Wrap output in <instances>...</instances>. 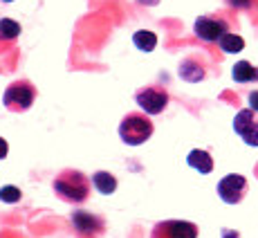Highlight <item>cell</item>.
<instances>
[{
	"label": "cell",
	"mask_w": 258,
	"mask_h": 238,
	"mask_svg": "<svg viewBox=\"0 0 258 238\" xmlns=\"http://www.w3.org/2000/svg\"><path fill=\"white\" fill-rule=\"evenodd\" d=\"M54 193H56L61 200L79 205V202H86L90 196V180L83 175L81 171H74V168H66L54 177Z\"/></svg>",
	"instance_id": "6da1fadb"
},
{
	"label": "cell",
	"mask_w": 258,
	"mask_h": 238,
	"mask_svg": "<svg viewBox=\"0 0 258 238\" xmlns=\"http://www.w3.org/2000/svg\"><path fill=\"white\" fill-rule=\"evenodd\" d=\"M153 135V122L142 112H131L119 124V137L128 146H140Z\"/></svg>",
	"instance_id": "7a4b0ae2"
},
{
	"label": "cell",
	"mask_w": 258,
	"mask_h": 238,
	"mask_svg": "<svg viewBox=\"0 0 258 238\" xmlns=\"http://www.w3.org/2000/svg\"><path fill=\"white\" fill-rule=\"evenodd\" d=\"M34 99H36V88L29 81H14L12 86L5 90L3 103L7 110L12 112H23L27 108H32Z\"/></svg>",
	"instance_id": "3957f363"
},
{
	"label": "cell",
	"mask_w": 258,
	"mask_h": 238,
	"mask_svg": "<svg viewBox=\"0 0 258 238\" xmlns=\"http://www.w3.org/2000/svg\"><path fill=\"white\" fill-rule=\"evenodd\" d=\"M135 101L140 103V108L144 112H148V115H160L168 106V92L162 86H146L142 90H137Z\"/></svg>",
	"instance_id": "277c9868"
},
{
	"label": "cell",
	"mask_w": 258,
	"mask_h": 238,
	"mask_svg": "<svg viewBox=\"0 0 258 238\" xmlns=\"http://www.w3.org/2000/svg\"><path fill=\"white\" fill-rule=\"evenodd\" d=\"M151 238H198V227L186 220H162L153 227Z\"/></svg>",
	"instance_id": "5b68a950"
},
{
	"label": "cell",
	"mask_w": 258,
	"mask_h": 238,
	"mask_svg": "<svg viewBox=\"0 0 258 238\" xmlns=\"http://www.w3.org/2000/svg\"><path fill=\"white\" fill-rule=\"evenodd\" d=\"M247 193V180L238 173H231V175H225L220 182H218V196L222 198V202L227 205H238V202L245 198Z\"/></svg>",
	"instance_id": "8992f818"
},
{
	"label": "cell",
	"mask_w": 258,
	"mask_h": 238,
	"mask_svg": "<svg viewBox=\"0 0 258 238\" xmlns=\"http://www.w3.org/2000/svg\"><path fill=\"white\" fill-rule=\"evenodd\" d=\"M196 36L205 43H218L222 36L227 34L229 25L222 18H216V16H200L196 21Z\"/></svg>",
	"instance_id": "52a82bcc"
},
{
	"label": "cell",
	"mask_w": 258,
	"mask_h": 238,
	"mask_svg": "<svg viewBox=\"0 0 258 238\" xmlns=\"http://www.w3.org/2000/svg\"><path fill=\"white\" fill-rule=\"evenodd\" d=\"M234 131L245 140V144L249 146H258V122L254 119V112L247 108V110H240L234 119Z\"/></svg>",
	"instance_id": "ba28073f"
},
{
	"label": "cell",
	"mask_w": 258,
	"mask_h": 238,
	"mask_svg": "<svg viewBox=\"0 0 258 238\" xmlns=\"http://www.w3.org/2000/svg\"><path fill=\"white\" fill-rule=\"evenodd\" d=\"M72 225L77 227V231L83 236H94V234H99V231H103V220L88 214V211H74Z\"/></svg>",
	"instance_id": "9c48e42d"
},
{
	"label": "cell",
	"mask_w": 258,
	"mask_h": 238,
	"mask_svg": "<svg viewBox=\"0 0 258 238\" xmlns=\"http://www.w3.org/2000/svg\"><path fill=\"white\" fill-rule=\"evenodd\" d=\"M186 162H188V166H193L198 173H202V175L213 171V157L207 151H202V148H193L186 155Z\"/></svg>",
	"instance_id": "30bf717a"
},
{
	"label": "cell",
	"mask_w": 258,
	"mask_h": 238,
	"mask_svg": "<svg viewBox=\"0 0 258 238\" xmlns=\"http://www.w3.org/2000/svg\"><path fill=\"white\" fill-rule=\"evenodd\" d=\"M180 77L188 83H198L205 79V66H200L198 58H184L180 66Z\"/></svg>",
	"instance_id": "8fae6325"
},
{
	"label": "cell",
	"mask_w": 258,
	"mask_h": 238,
	"mask_svg": "<svg viewBox=\"0 0 258 238\" xmlns=\"http://www.w3.org/2000/svg\"><path fill=\"white\" fill-rule=\"evenodd\" d=\"M231 77H234L236 83H251L258 81V68H254L249 61H238L231 70Z\"/></svg>",
	"instance_id": "7c38bea8"
},
{
	"label": "cell",
	"mask_w": 258,
	"mask_h": 238,
	"mask_svg": "<svg viewBox=\"0 0 258 238\" xmlns=\"http://www.w3.org/2000/svg\"><path fill=\"white\" fill-rule=\"evenodd\" d=\"M92 185L97 187V191H101L103 196H110V193H115L117 189V180H115V175L112 173H108V171H97L92 175Z\"/></svg>",
	"instance_id": "4fadbf2b"
},
{
	"label": "cell",
	"mask_w": 258,
	"mask_h": 238,
	"mask_svg": "<svg viewBox=\"0 0 258 238\" xmlns=\"http://www.w3.org/2000/svg\"><path fill=\"white\" fill-rule=\"evenodd\" d=\"M133 43H135L142 52H153L157 45V36L153 32H148V29H140V32L133 34Z\"/></svg>",
	"instance_id": "5bb4252c"
},
{
	"label": "cell",
	"mask_w": 258,
	"mask_h": 238,
	"mask_svg": "<svg viewBox=\"0 0 258 238\" xmlns=\"http://www.w3.org/2000/svg\"><path fill=\"white\" fill-rule=\"evenodd\" d=\"M218 43H220L222 52H227V54H236V52H240V49L245 47V41H242L240 36H236V34H231V32H227Z\"/></svg>",
	"instance_id": "9a60e30c"
},
{
	"label": "cell",
	"mask_w": 258,
	"mask_h": 238,
	"mask_svg": "<svg viewBox=\"0 0 258 238\" xmlns=\"http://www.w3.org/2000/svg\"><path fill=\"white\" fill-rule=\"evenodd\" d=\"M18 34H21V25L16 21H12V18L0 21V38L3 41H14V38H18Z\"/></svg>",
	"instance_id": "2e32d148"
},
{
	"label": "cell",
	"mask_w": 258,
	"mask_h": 238,
	"mask_svg": "<svg viewBox=\"0 0 258 238\" xmlns=\"http://www.w3.org/2000/svg\"><path fill=\"white\" fill-rule=\"evenodd\" d=\"M0 200L3 202H18L21 200V189H18V187H3V189H0Z\"/></svg>",
	"instance_id": "e0dca14e"
},
{
	"label": "cell",
	"mask_w": 258,
	"mask_h": 238,
	"mask_svg": "<svg viewBox=\"0 0 258 238\" xmlns=\"http://www.w3.org/2000/svg\"><path fill=\"white\" fill-rule=\"evenodd\" d=\"M227 3L236 9H251L256 5V0H227Z\"/></svg>",
	"instance_id": "ac0fdd59"
},
{
	"label": "cell",
	"mask_w": 258,
	"mask_h": 238,
	"mask_svg": "<svg viewBox=\"0 0 258 238\" xmlns=\"http://www.w3.org/2000/svg\"><path fill=\"white\" fill-rule=\"evenodd\" d=\"M249 110L251 112H258V90H254L249 95Z\"/></svg>",
	"instance_id": "d6986e66"
},
{
	"label": "cell",
	"mask_w": 258,
	"mask_h": 238,
	"mask_svg": "<svg viewBox=\"0 0 258 238\" xmlns=\"http://www.w3.org/2000/svg\"><path fill=\"white\" fill-rule=\"evenodd\" d=\"M220 236H222V238H240V234H238L236 229H222Z\"/></svg>",
	"instance_id": "ffe728a7"
},
{
	"label": "cell",
	"mask_w": 258,
	"mask_h": 238,
	"mask_svg": "<svg viewBox=\"0 0 258 238\" xmlns=\"http://www.w3.org/2000/svg\"><path fill=\"white\" fill-rule=\"evenodd\" d=\"M7 151H9V146H7V142L0 137V160H5L7 157Z\"/></svg>",
	"instance_id": "44dd1931"
},
{
	"label": "cell",
	"mask_w": 258,
	"mask_h": 238,
	"mask_svg": "<svg viewBox=\"0 0 258 238\" xmlns=\"http://www.w3.org/2000/svg\"><path fill=\"white\" fill-rule=\"evenodd\" d=\"M254 173H256V177H258V162H256V166H254Z\"/></svg>",
	"instance_id": "7402d4cb"
},
{
	"label": "cell",
	"mask_w": 258,
	"mask_h": 238,
	"mask_svg": "<svg viewBox=\"0 0 258 238\" xmlns=\"http://www.w3.org/2000/svg\"><path fill=\"white\" fill-rule=\"evenodd\" d=\"M5 3H14V0H5Z\"/></svg>",
	"instance_id": "603a6c76"
}]
</instances>
